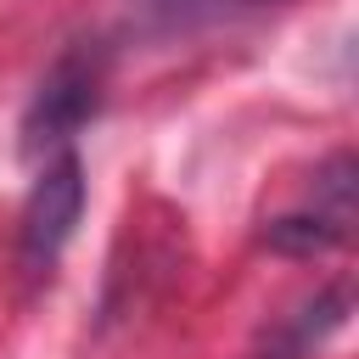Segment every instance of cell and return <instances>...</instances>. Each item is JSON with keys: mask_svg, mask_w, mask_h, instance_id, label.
<instances>
[{"mask_svg": "<svg viewBox=\"0 0 359 359\" xmlns=\"http://www.w3.org/2000/svg\"><path fill=\"white\" fill-rule=\"evenodd\" d=\"M79 213H84V163H79L73 146H62L39 168V180H34L28 202H22V264L34 275L56 264V252L67 247Z\"/></svg>", "mask_w": 359, "mask_h": 359, "instance_id": "6da1fadb", "label": "cell"}, {"mask_svg": "<svg viewBox=\"0 0 359 359\" xmlns=\"http://www.w3.org/2000/svg\"><path fill=\"white\" fill-rule=\"evenodd\" d=\"M95 90H101V73L84 62V56H62L50 67V79L39 84L34 95V112H28V151H62L73 140V129L95 112Z\"/></svg>", "mask_w": 359, "mask_h": 359, "instance_id": "7a4b0ae2", "label": "cell"}]
</instances>
